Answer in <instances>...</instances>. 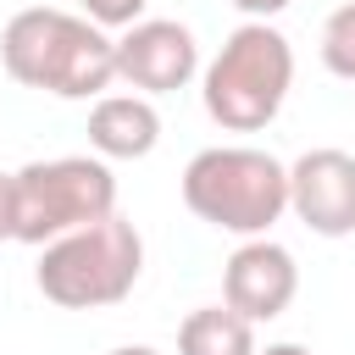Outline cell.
<instances>
[{
    "label": "cell",
    "mask_w": 355,
    "mask_h": 355,
    "mask_svg": "<svg viewBox=\"0 0 355 355\" xmlns=\"http://www.w3.org/2000/svg\"><path fill=\"white\" fill-rule=\"evenodd\" d=\"M0 67L39 94L55 100H100L116 78V39L89 17L28 6L0 28Z\"/></svg>",
    "instance_id": "cell-1"
},
{
    "label": "cell",
    "mask_w": 355,
    "mask_h": 355,
    "mask_svg": "<svg viewBox=\"0 0 355 355\" xmlns=\"http://www.w3.org/2000/svg\"><path fill=\"white\" fill-rule=\"evenodd\" d=\"M183 205L216 233L266 239L288 211V166L255 144H211L183 166Z\"/></svg>",
    "instance_id": "cell-2"
},
{
    "label": "cell",
    "mask_w": 355,
    "mask_h": 355,
    "mask_svg": "<svg viewBox=\"0 0 355 355\" xmlns=\"http://www.w3.org/2000/svg\"><path fill=\"white\" fill-rule=\"evenodd\" d=\"M139 272H144V239L128 216L111 211L78 233H61L55 244H44L33 283L61 311H100V305L128 300Z\"/></svg>",
    "instance_id": "cell-3"
},
{
    "label": "cell",
    "mask_w": 355,
    "mask_h": 355,
    "mask_svg": "<svg viewBox=\"0 0 355 355\" xmlns=\"http://www.w3.org/2000/svg\"><path fill=\"white\" fill-rule=\"evenodd\" d=\"M294 89V50L272 22H244L205 67V116L227 133H261Z\"/></svg>",
    "instance_id": "cell-4"
},
{
    "label": "cell",
    "mask_w": 355,
    "mask_h": 355,
    "mask_svg": "<svg viewBox=\"0 0 355 355\" xmlns=\"http://www.w3.org/2000/svg\"><path fill=\"white\" fill-rule=\"evenodd\" d=\"M17 178V239L44 250L61 233H78L116 211V178L100 155H55L28 161Z\"/></svg>",
    "instance_id": "cell-5"
},
{
    "label": "cell",
    "mask_w": 355,
    "mask_h": 355,
    "mask_svg": "<svg viewBox=\"0 0 355 355\" xmlns=\"http://www.w3.org/2000/svg\"><path fill=\"white\" fill-rule=\"evenodd\" d=\"M288 211L316 239H349L355 233V155L349 150H305L288 166Z\"/></svg>",
    "instance_id": "cell-6"
},
{
    "label": "cell",
    "mask_w": 355,
    "mask_h": 355,
    "mask_svg": "<svg viewBox=\"0 0 355 355\" xmlns=\"http://www.w3.org/2000/svg\"><path fill=\"white\" fill-rule=\"evenodd\" d=\"M200 72V44L178 17H144L116 39V78L133 83L144 100L172 94Z\"/></svg>",
    "instance_id": "cell-7"
},
{
    "label": "cell",
    "mask_w": 355,
    "mask_h": 355,
    "mask_svg": "<svg viewBox=\"0 0 355 355\" xmlns=\"http://www.w3.org/2000/svg\"><path fill=\"white\" fill-rule=\"evenodd\" d=\"M294 294H300V266L272 239H244L222 266V305L239 311L250 327L283 316L294 305Z\"/></svg>",
    "instance_id": "cell-8"
},
{
    "label": "cell",
    "mask_w": 355,
    "mask_h": 355,
    "mask_svg": "<svg viewBox=\"0 0 355 355\" xmlns=\"http://www.w3.org/2000/svg\"><path fill=\"white\" fill-rule=\"evenodd\" d=\"M89 144L100 161H144L161 144V116L144 94H100L89 105Z\"/></svg>",
    "instance_id": "cell-9"
},
{
    "label": "cell",
    "mask_w": 355,
    "mask_h": 355,
    "mask_svg": "<svg viewBox=\"0 0 355 355\" xmlns=\"http://www.w3.org/2000/svg\"><path fill=\"white\" fill-rule=\"evenodd\" d=\"M178 355H255V327L227 305H200L178 327Z\"/></svg>",
    "instance_id": "cell-10"
},
{
    "label": "cell",
    "mask_w": 355,
    "mask_h": 355,
    "mask_svg": "<svg viewBox=\"0 0 355 355\" xmlns=\"http://www.w3.org/2000/svg\"><path fill=\"white\" fill-rule=\"evenodd\" d=\"M322 67L333 78L355 83V0L327 11V22H322Z\"/></svg>",
    "instance_id": "cell-11"
},
{
    "label": "cell",
    "mask_w": 355,
    "mask_h": 355,
    "mask_svg": "<svg viewBox=\"0 0 355 355\" xmlns=\"http://www.w3.org/2000/svg\"><path fill=\"white\" fill-rule=\"evenodd\" d=\"M78 6L94 28H133V22H144L150 0H78Z\"/></svg>",
    "instance_id": "cell-12"
},
{
    "label": "cell",
    "mask_w": 355,
    "mask_h": 355,
    "mask_svg": "<svg viewBox=\"0 0 355 355\" xmlns=\"http://www.w3.org/2000/svg\"><path fill=\"white\" fill-rule=\"evenodd\" d=\"M17 239V178L0 172V244Z\"/></svg>",
    "instance_id": "cell-13"
},
{
    "label": "cell",
    "mask_w": 355,
    "mask_h": 355,
    "mask_svg": "<svg viewBox=\"0 0 355 355\" xmlns=\"http://www.w3.org/2000/svg\"><path fill=\"white\" fill-rule=\"evenodd\" d=\"M233 6H239V11L250 17V22H266V17H277V11H288L294 0H233Z\"/></svg>",
    "instance_id": "cell-14"
},
{
    "label": "cell",
    "mask_w": 355,
    "mask_h": 355,
    "mask_svg": "<svg viewBox=\"0 0 355 355\" xmlns=\"http://www.w3.org/2000/svg\"><path fill=\"white\" fill-rule=\"evenodd\" d=\"M255 355H311L305 344H266V349H255Z\"/></svg>",
    "instance_id": "cell-15"
},
{
    "label": "cell",
    "mask_w": 355,
    "mask_h": 355,
    "mask_svg": "<svg viewBox=\"0 0 355 355\" xmlns=\"http://www.w3.org/2000/svg\"><path fill=\"white\" fill-rule=\"evenodd\" d=\"M111 355H155L150 344H122V349H111Z\"/></svg>",
    "instance_id": "cell-16"
}]
</instances>
